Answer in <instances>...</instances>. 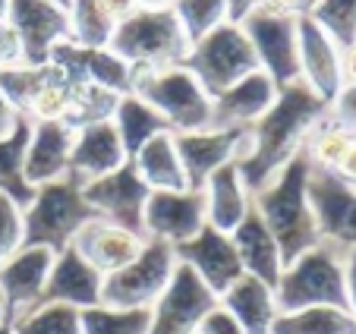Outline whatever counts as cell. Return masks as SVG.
Listing matches in <instances>:
<instances>
[{"instance_id":"obj_1","label":"cell","mask_w":356,"mask_h":334,"mask_svg":"<svg viewBox=\"0 0 356 334\" xmlns=\"http://www.w3.org/2000/svg\"><path fill=\"white\" fill-rule=\"evenodd\" d=\"M325 114L328 104L302 82L277 92V101L268 107V114L246 129V148L236 161L249 193H259L306 148L312 127Z\"/></svg>"},{"instance_id":"obj_2","label":"cell","mask_w":356,"mask_h":334,"mask_svg":"<svg viewBox=\"0 0 356 334\" xmlns=\"http://www.w3.org/2000/svg\"><path fill=\"white\" fill-rule=\"evenodd\" d=\"M309 170V158H306V152H300L275 180H268L259 193H252V208L259 212V218L265 221V228L271 230V237L281 246L284 265L322 243L316 218H312L309 193H306Z\"/></svg>"},{"instance_id":"obj_3","label":"cell","mask_w":356,"mask_h":334,"mask_svg":"<svg viewBox=\"0 0 356 334\" xmlns=\"http://www.w3.org/2000/svg\"><path fill=\"white\" fill-rule=\"evenodd\" d=\"M189 45L193 41L186 38L170 7H142L114 26L108 51H114L136 76L180 67L186 61Z\"/></svg>"},{"instance_id":"obj_4","label":"cell","mask_w":356,"mask_h":334,"mask_svg":"<svg viewBox=\"0 0 356 334\" xmlns=\"http://www.w3.org/2000/svg\"><path fill=\"white\" fill-rule=\"evenodd\" d=\"M92 218L98 214L88 208L79 180L63 177V180L44 183L22 208V246H44L57 255L73 246L76 234Z\"/></svg>"},{"instance_id":"obj_5","label":"cell","mask_w":356,"mask_h":334,"mask_svg":"<svg viewBox=\"0 0 356 334\" xmlns=\"http://www.w3.org/2000/svg\"><path fill=\"white\" fill-rule=\"evenodd\" d=\"M277 312H296L309 306L347 309V287H343V253L331 243L300 253L284 265L275 284ZM350 312V309H347Z\"/></svg>"},{"instance_id":"obj_6","label":"cell","mask_w":356,"mask_h":334,"mask_svg":"<svg viewBox=\"0 0 356 334\" xmlns=\"http://www.w3.org/2000/svg\"><path fill=\"white\" fill-rule=\"evenodd\" d=\"M133 92L168 123L170 133H195L211 127V95L183 63L155 73H136Z\"/></svg>"},{"instance_id":"obj_7","label":"cell","mask_w":356,"mask_h":334,"mask_svg":"<svg viewBox=\"0 0 356 334\" xmlns=\"http://www.w3.org/2000/svg\"><path fill=\"white\" fill-rule=\"evenodd\" d=\"M183 67L215 98V95H221L234 82H240L243 76L256 73L259 61L240 22H224V26L211 29L209 35H202L199 41L189 45Z\"/></svg>"},{"instance_id":"obj_8","label":"cell","mask_w":356,"mask_h":334,"mask_svg":"<svg viewBox=\"0 0 356 334\" xmlns=\"http://www.w3.org/2000/svg\"><path fill=\"white\" fill-rule=\"evenodd\" d=\"M177 268L174 246L158 240H145L142 253L120 271L104 278L101 287V306L111 309H152L164 294Z\"/></svg>"},{"instance_id":"obj_9","label":"cell","mask_w":356,"mask_h":334,"mask_svg":"<svg viewBox=\"0 0 356 334\" xmlns=\"http://www.w3.org/2000/svg\"><path fill=\"white\" fill-rule=\"evenodd\" d=\"M296 19L300 16H275V13H265V10H252L240 22L252 51H256L259 70L268 73L277 88H287L300 82Z\"/></svg>"},{"instance_id":"obj_10","label":"cell","mask_w":356,"mask_h":334,"mask_svg":"<svg viewBox=\"0 0 356 334\" xmlns=\"http://www.w3.org/2000/svg\"><path fill=\"white\" fill-rule=\"evenodd\" d=\"M7 22L19 38L22 57L29 67L51 63V54L63 41H73L67 10L51 3V0H10Z\"/></svg>"},{"instance_id":"obj_11","label":"cell","mask_w":356,"mask_h":334,"mask_svg":"<svg viewBox=\"0 0 356 334\" xmlns=\"http://www.w3.org/2000/svg\"><path fill=\"white\" fill-rule=\"evenodd\" d=\"M306 193L322 243H331L341 253L356 246V189L331 170L312 167Z\"/></svg>"},{"instance_id":"obj_12","label":"cell","mask_w":356,"mask_h":334,"mask_svg":"<svg viewBox=\"0 0 356 334\" xmlns=\"http://www.w3.org/2000/svg\"><path fill=\"white\" fill-rule=\"evenodd\" d=\"M218 306V296L177 262L174 278L164 287V294L152 306V325L148 334H195L202 319Z\"/></svg>"},{"instance_id":"obj_13","label":"cell","mask_w":356,"mask_h":334,"mask_svg":"<svg viewBox=\"0 0 356 334\" xmlns=\"http://www.w3.org/2000/svg\"><path fill=\"white\" fill-rule=\"evenodd\" d=\"M82 196H86L88 208L98 218L111 221L117 228L133 230V234H142V214H145V202L152 196V189L136 174L133 161H127L123 167H117V170L98 177L92 183H82Z\"/></svg>"},{"instance_id":"obj_14","label":"cell","mask_w":356,"mask_h":334,"mask_svg":"<svg viewBox=\"0 0 356 334\" xmlns=\"http://www.w3.org/2000/svg\"><path fill=\"white\" fill-rule=\"evenodd\" d=\"M205 193L202 189H177V193H152L142 214L145 240L168 246H183L205 228Z\"/></svg>"},{"instance_id":"obj_15","label":"cell","mask_w":356,"mask_h":334,"mask_svg":"<svg viewBox=\"0 0 356 334\" xmlns=\"http://www.w3.org/2000/svg\"><path fill=\"white\" fill-rule=\"evenodd\" d=\"M296 57H300V82L328 104L343 86V47L306 13L296 19Z\"/></svg>"},{"instance_id":"obj_16","label":"cell","mask_w":356,"mask_h":334,"mask_svg":"<svg viewBox=\"0 0 356 334\" xmlns=\"http://www.w3.org/2000/svg\"><path fill=\"white\" fill-rule=\"evenodd\" d=\"M174 253H177V262L186 265L215 296H221L230 284H236L243 278V265L230 234H221L211 224H205L193 240L177 246Z\"/></svg>"},{"instance_id":"obj_17","label":"cell","mask_w":356,"mask_h":334,"mask_svg":"<svg viewBox=\"0 0 356 334\" xmlns=\"http://www.w3.org/2000/svg\"><path fill=\"white\" fill-rule=\"evenodd\" d=\"M177 154H180L183 174H186L189 189H202L205 180L218 167L240 161L246 148V129H195V133H174Z\"/></svg>"},{"instance_id":"obj_18","label":"cell","mask_w":356,"mask_h":334,"mask_svg":"<svg viewBox=\"0 0 356 334\" xmlns=\"http://www.w3.org/2000/svg\"><path fill=\"white\" fill-rule=\"evenodd\" d=\"M51 268H54V253L44 246H22L0 265V294L7 300L10 321L41 306Z\"/></svg>"},{"instance_id":"obj_19","label":"cell","mask_w":356,"mask_h":334,"mask_svg":"<svg viewBox=\"0 0 356 334\" xmlns=\"http://www.w3.org/2000/svg\"><path fill=\"white\" fill-rule=\"evenodd\" d=\"M51 63L60 67L79 86H95L104 88L111 95H129L133 92V70L117 57L108 47H86L76 45V41H63L54 54H51Z\"/></svg>"},{"instance_id":"obj_20","label":"cell","mask_w":356,"mask_h":334,"mask_svg":"<svg viewBox=\"0 0 356 334\" xmlns=\"http://www.w3.org/2000/svg\"><path fill=\"white\" fill-rule=\"evenodd\" d=\"M76 129L67 120H35L26 145V183L32 189L70 177V154H73Z\"/></svg>"},{"instance_id":"obj_21","label":"cell","mask_w":356,"mask_h":334,"mask_svg":"<svg viewBox=\"0 0 356 334\" xmlns=\"http://www.w3.org/2000/svg\"><path fill=\"white\" fill-rule=\"evenodd\" d=\"M281 88L271 82L268 73L256 70V73L243 76L230 88L211 98V127L215 129H249L259 117L268 114V107L277 101Z\"/></svg>"},{"instance_id":"obj_22","label":"cell","mask_w":356,"mask_h":334,"mask_svg":"<svg viewBox=\"0 0 356 334\" xmlns=\"http://www.w3.org/2000/svg\"><path fill=\"white\" fill-rule=\"evenodd\" d=\"M129 161L120 136H117L111 117L92 120L76 127L73 136V154H70V177L79 183H92L98 177L111 174Z\"/></svg>"},{"instance_id":"obj_23","label":"cell","mask_w":356,"mask_h":334,"mask_svg":"<svg viewBox=\"0 0 356 334\" xmlns=\"http://www.w3.org/2000/svg\"><path fill=\"white\" fill-rule=\"evenodd\" d=\"M73 246L95 271L108 278V274L120 271L123 265H129V262L142 253L145 237L133 234V230H127V228H117V224H111V221H104V218H92L86 228L76 234Z\"/></svg>"},{"instance_id":"obj_24","label":"cell","mask_w":356,"mask_h":334,"mask_svg":"<svg viewBox=\"0 0 356 334\" xmlns=\"http://www.w3.org/2000/svg\"><path fill=\"white\" fill-rule=\"evenodd\" d=\"M101 287H104V274H98L76 246H67L63 253L54 255V268L47 278V287L41 303H63L73 309H92L101 303Z\"/></svg>"},{"instance_id":"obj_25","label":"cell","mask_w":356,"mask_h":334,"mask_svg":"<svg viewBox=\"0 0 356 334\" xmlns=\"http://www.w3.org/2000/svg\"><path fill=\"white\" fill-rule=\"evenodd\" d=\"M230 240H234V249L240 255L243 274H252L262 284L275 287L284 271V255H281L277 240L271 237V230L265 228V221L259 218L256 208H249L246 218L230 230Z\"/></svg>"},{"instance_id":"obj_26","label":"cell","mask_w":356,"mask_h":334,"mask_svg":"<svg viewBox=\"0 0 356 334\" xmlns=\"http://www.w3.org/2000/svg\"><path fill=\"white\" fill-rule=\"evenodd\" d=\"M202 193H205V221L221 234H230L252 208V193H249L236 161L218 167L205 180Z\"/></svg>"},{"instance_id":"obj_27","label":"cell","mask_w":356,"mask_h":334,"mask_svg":"<svg viewBox=\"0 0 356 334\" xmlns=\"http://www.w3.org/2000/svg\"><path fill=\"white\" fill-rule=\"evenodd\" d=\"M224 309L236 319V325L246 334H271L277 321V300H275V287L262 284L252 274H243L236 284H230L221 296H218Z\"/></svg>"},{"instance_id":"obj_28","label":"cell","mask_w":356,"mask_h":334,"mask_svg":"<svg viewBox=\"0 0 356 334\" xmlns=\"http://www.w3.org/2000/svg\"><path fill=\"white\" fill-rule=\"evenodd\" d=\"M129 161H133L136 174L142 177V183H145L152 193L189 189L186 174H183V164H180V154H177L174 133H158L155 139H148Z\"/></svg>"},{"instance_id":"obj_29","label":"cell","mask_w":356,"mask_h":334,"mask_svg":"<svg viewBox=\"0 0 356 334\" xmlns=\"http://www.w3.org/2000/svg\"><path fill=\"white\" fill-rule=\"evenodd\" d=\"M111 123H114V129H117V136H120V142H123V148H127L129 158H133L148 139H155L158 133H170L168 123H164L136 92L117 98Z\"/></svg>"},{"instance_id":"obj_30","label":"cell","mask_w":356,"mask_h":334,"mask_svg":"<svg viewBox=\"0 0 356 334\" xmlns=\"http://www.w3.org/2000/svg\"><path fill=\"white\" fill-rule=\"evenodd\" d=\"M29 129L32 123L22 117L19 127L7 136V139H0V193L10 196L19 208H26L32 202L35 189L26 183V145H29Z\"/></svg>"},{"instance_id":"obj_31","label":"cell","mask_w":356,"mask_h":334,"mask_svg":"<svg viewBox=\"0 0 356 334\" xmlns=\"http://www.w3.org/2000/svg\"><path fill=\"white\" fill-rule=\"evenodd\" d=\"M271 334H356V319L347 309L309 306L296 312H281Z\"/></svg>"},{"instance_id":"obj_32","label":"cell","mask_w":356,"mask_h":334,"mask_svg":"<svg viewBox=\"0 0 356 334\" xmlns=\"http://www.w3.org/2000/svg\"><path fill=\"white\" fill-rule=\"evenodd\" d=\"M152 309L92 306L79 312V334H148Z\"/></svg>"},{"instance_id":"obj_33","label":"cell","mask_w":356,"mask_h":334,"mask_svg":"<svg viewBox=\"0 0 356 334\" xmlns=\"http://www.w3.org/2000/svg\"><path fill=\"white\" fill-rule=\"evenodd\" d=\"M67 16H70V32H73L76 45L108 47L111 35H114V22L101 10V0H70Z\"/></svg>"},{"instance_id":"obj_34","label":"cell","mask_w":356,"mask_h":334,"mask_svg":"<svg viewBox=\"0 0 356 334\" xmlns=\"http://www.w3.org/2000/svg\"><path fill=\"white\" fill-rule=\"evenodd\" d=\"M350 142H353V133H347L343 127H337L334 120H331L328 114L322 117V120L312 127L309 139H306V158H309L312 167H322V170H334L337 164H341L343 152L350 148Z\"/></svg>"},{"instance_id":"obj_35","label":"cell","mask_w":356,"mask_h":334,"mask_svg":"<svg viewBox=\"0 0 356 334\" xmlns=\"http://www.w3.org/2000/svg\"><path fill=\"white\" fill-rule=\"evenodd\" d=\"M13 334H79V309L63 303H41L13 321Z\"/></svg>"},{"instance_id":"obj_36","label":"cell","mask_w":356,"mask_h":334,"mask_svg":"<svg viewBox=\"0 0 356 334\" xmlns=\"http://www.w3.org/2000/svg\"><path fill=\"white\" fill-rule=\"evenodd\" d=\"M170 10H174V16L180 19L189 41H199L202 35H209L211 29L230 22L227 0H174Z\"/></svg>"},{"instance_id":"obj_37","label":"cell","mask_w":356,"mask_h":334,"mask_svg":"<svg viewBox=\"0 0 356 334\" xmlns=\"http://www.w3.org/2000/svg\"><path fill=\"white\" fill-rule=\"evenodd\" d=\"M306 16L318 22L341 47L356 41V0H312Z\"/></svg>"},{"instance_id":"obj_38","label":"cell","mask_w":356,"mask_h":334,"mask_svg":"<svg viewBox=\"0 0 356 334\" xmlns=\"http://www.w3.org/2000/svg\"><path fill=\"white\" fill-rule=\"evenodd\" d=\"M22 249V208L0 193V265Z\"/></svg>"},{"instance_id":"obj_39","label":"cell","mask_w":356,"mask_h":334,"mask_svg":"<svg viewBox=\"0 0 356 334\" xmlns=\"http://www.w3.org/2000/svg\"><path fill=\"white\" fill-rule=\"evenodd\" d=\"M328 117L337 123V127H343L347 133L356 136V86L343 82L341 92L328 101Z\"/></svg>"},{"instance_id":"obj_40","label":"cell","mask_w":356,"mask_h":334,"mask_svg":"<svg viewBox=\"0 0 356 334\" xmlns=\"http://www.w3.org/2000/svg\"><path fill=\"white\" fill-rule=\"evenodd\" d=\"M26 63L22 57V45L16 38V32L10 29V22H0V73L3 70H16Z\"/></svg>"},{"instance_id":"obj_41","label":"cell","mask_w":356,"mask_h":334,"mask_svg":"<svg viewBox=\"0 0 356 334\" xmlns=\"http://www.w3.org/2000/svg\"><path fill=\"white\" fill-rule=\"evenodd\" d=\"M195 334H246L240 325H236V319L227 312V309L218 303L215 309H211L205 319H202V325L195 328Z\"/></svg>"},{"instance_id":"obj_42","label":"cell","mask_w":356,"mask_h":334,"mask_svg":"<svg viewBox=\"0 0 356 334\" xmlns=\"http://www.w3.org/2000/svg\"><path fill=\"white\" fill-rule=\"evenodd\" d=\"M343 287H347V309L356 319V246L343 249Z\"/></svg>"},{"instance_id":"obj_43","label":"cell","mask_w":356,"mask_h":334,"mask_svg":"<svg viewBox=\"0 0 356 334\" xmlns=\"http://www.w3.org/2000/svg\"><path fill=\"white\" fill-rule=\"evenodd\" d=\"M259 10L275 16H302L309 10V0H259Z\"/></svg>"},{"instance_id":"obj_44","label":"cell","mask_w":356,"mask_h":334,"mask_svg":"<svg viewBox=\"0 0 356 334\" xmlns=\"http://www.w3.org/2000/svg\"><path fill=\"white\" fill-rule=\"evenodd\" d=\"M145 7V0H101V10L108 13V19L114 22H123L127 16H133L136 10H142Z\"/></svg>"},{"instance_id":"obj_45","label":"cell","mask_w":356,"mask_h":334,"mask_svg":"<svg viewBox=\"0 0 356 334\" xmlns=\"http://www.w3.org/2000/svg\"><path fill=\"white\" fill-rule=\"evenodd\" d=\"M19 111L13 107V101L7 98V92L0 88V139H7L10 133H13L16 127H19Z\"/></svg>"},{"instance_id":"obj_46","label":"cell","mask_w":356,"mask_h":334,"mask_svg":"<svg viewBox=\"0 0 356 334\" xmlns=\"http://www.w3.org/2000/svg\"><path fill=\"white\" fill-rule=\"evenodd\" d=\"M341 73H343V82L356 86V41L353 45L343 47V57H341Z\"/></svg>"},{"instance_id":"obj_47","label":"cell","mask_w":356,"mask_h":334,"mask_svg":"<svg viewBox=\"0 0 356 334\" xmlns=\"http://www.w3.org/2000/svg\"><path fill=\"white\" fill-rule=\"evenodd\" d=\"M3 321H10V315H7V300L0 294V325H3Z\"/></svg>"},{"instance_id":"obj_48","label":"cell","mask_w":356,"mask_h":334,"mask_svg":"<svg viewBox=\"0 0 356 334\" xmlns=\"http://www.w3.org/2000/svg\"><path fill=\"white\" fill-rule=\"evenodd\" d=\"M7 13H10V0H0V22H7Z\"/></svg>"},{"instance_id":"obj_49","label":"cell","mask_w":356,"mask_h":334,"mask_svg":"<svg viewBox=\"0 0 356 334\" xmlns=\"http://www.w3.org/2000/svg\"><path fill=\"white\" fill-rule=\"evenodd\" d=\"M174 0H145V7H170Z\"/></svg>"},{"instance_id":"obj_50","label":"cell","mask_w":356,"mask_h":334,"mask_svg":"<svg viewBox=\"0 0 356 334\" xmlns=\"http://www.w3.org/2000/svg\"><path fill=\"white\" fill-rule=\"evenodd\" d=\"M0 334H13V321H3V325H0Z\"/></svg>"},{"instance_id":"obj_51","label":"cell","mask_w":356,"mask_h":334,"mask_svg":"<svg viewBox=\"0 0 356 334\" xmlns=\"http://www.w3.org/2000/svg\"><path fill=\"white\" fill-rule=\"evenodd\" d=\"M51 3H57V7H63V10L70 7V0H51Z\"/></svg>"},{"instance_id":"obj_52","label":"cell","mask_w":356,"mask_h":334,"mask_svg":"<svg viewBox=\"0 0 356 334\" xmlns=\"http://www.w3.org/2000/svg\"><path fill=\"white\" fill-rule=\"evenodd\" d=\"M309 3H312V0H309Z\"/></svg>"}]
</instances>
